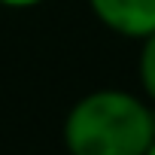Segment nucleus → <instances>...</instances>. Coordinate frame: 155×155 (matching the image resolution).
<instances>
[{"mask_svg":"<svg viewBox=\"0 0 155 155\" xmlns=\"http://www.w3.org/2000/svg\"><path fill=\"white\" fill-rule=\"evenodd\" d=\"M61 137L70 155H143L155 140V107L125 88H97L70 107Z\"/></svg>","mask_w":155,"mask_h":155,"instance_id":"obj_1","label":"nucleus"},{"mask_svg":"<svg viewBox=\"0 0 155 155\" xmlns=\"http://www.w3.org/2000/svg\"><path fill=\"white\" fill-rule=\"evenodd\" d=\"M94 18L128 40H146L155 34V0H88Z\"/></svg>","mask_w":155,"mask_h":155,"instance_id":"obj_2","label":"nucleus"},{"mask_svg":"<svg viewBox=\"0 0 155 155\" xmlns=\"http://www.w3.org/2000/svg\"><path fill=\"white\" fill-rule=\"evenodd\" d=\"M140 58H137V76H140V88L143 97L155 107V34L140 40Z\"/></svg>","mask_w":155,"mask_h":155,"instance_id":"obj_3","label":"nucleus"},{"mask_svg":"<svg viewBox=\"0 0 155 155\" xmlns=\"http://www.w3.org/2000/svg\"><path fill=\"white\" fill-rule=\"evenodd\" d=\"M40 3H46V0H0V6H6V9H31Z\"/></svg>","mask_w":155,"mask_h":155,"instance_id":"obj_4","label":"nucleus"},{"mask_svg":"<svg viewBox=\"0 0 155 155\" xmlns=\"http://www.w3.org/2000/svg\"><path fill=\"white\" fill-rule=\"evenodd\" d=\"M143 155H155V140H152V143L146 146V152H143Z\"/></svg>","mask_w":155,"mask_h":155,"instance_id":"obj_5","label":"nucleus"}]
</instances>
